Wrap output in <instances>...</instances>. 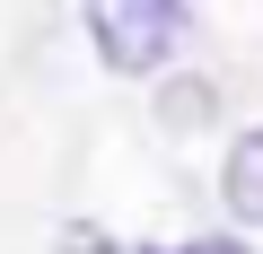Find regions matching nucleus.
<instances>
[{"label": "nucleus", "mask_w": 263, "mask_h": 254, "mask_svg": "<svg viewBox=\"0 0 263 254\" xmlns=\"http://www.w3.org/2000/svg\"><path fill=\"white\" fill-rule=\"evenodd\" d=\"M184 27H193V9H176V0H105V9H88V44H97V62L105 70H158L176 44H184Z\"/></svg>", "instance_id": "obj_1"}, {"label": "nucleus", "mask_w": 263, "mask_h": 254, "mask_svg": "<svg viewBox=\"0 0 263 254\" xmlns=\"http://www.w3.org/2000/svg\"><path fill=\"white\" fill-rule=\"evenodd\" d=\"M219 193H228V210H237V219H254V228H263V123L228 141V167H219Z\"/></svg>", "instance_id": "obj_2"}]
</instances>
